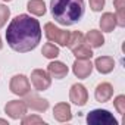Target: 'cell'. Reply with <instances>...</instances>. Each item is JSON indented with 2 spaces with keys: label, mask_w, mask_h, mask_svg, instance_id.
Instances as JSON below:
<instances>
[{
  "label": "cell",
  "mask_w": 125,
  "mask_h": 125,
  "mask_svg": "<svg viewBox=\"0 0 125 125\" xmlns=\"http://www.w3.org/2000/svg\"><path fill=\"white\" fill-rule=\"evenodd\" d=\"M6 41L10 49L18 53H27L34 50L41 41L40 22L25 13L15 16L8 25Z\"/></svg>",
  "instance_id": "6da1fadb"
},
{
  "label": "cell",
  "mask_w": 125,
  "mask_h": 125,
  "mask_svg": "<svg viewBox=\"0 0 125 125\" xmlns=\"http://www.w3.org/2000/svg\"><path fill=\"white\" fill-rule=\"evenodd\" d=\"M50 10L57 24L71 27L81 21L85 12V5L84 0H50Z\"/></svg>",
  "instance_id": "7a4b0ae2"
},
{
  "label": "cell",
  "mask_w": 125,
  "mask_h": 125,
  "mask_svg": "<svg viewBox=\"0 0 125 125\" xmlns=\"http://www.w3.org/2000/svg\"><path fill=\"white\" fill-rule=\"evenodd\" d=\"M88 125H118L116 118L106 109H94L87 115Z\"/></svg>",
  "instance_id": "3957f363"
},
{
  "label": "cell",
  "mask_w": 125,
  "mask_h": 125,
  "mask_svg": "<svg viewBox=\"0 0 125 125\" xmlns=\"http://www.w3.org/2000/svg\"><path fill=\"white\" fill-rule=\"evenodd\" d=\"M44 34H46L47 40L52 41V43H56L59 46H66L68 44L69 31H65V30H62V28H57L52 22H47L44 25Z\"/></svg>",
  "instance_id": "277c9868"
},
{
  "label": "cell",
  "mask_w": 125,
  "mask_h": 125,
  "mask_svg": "<svg viewBox=\"0 0 125 125\" xmlns=\"http://www.w3.org/2000/svg\"><path fill=\"white\" fill-rule=\"evenodd\" d=\"M9 88L16 96H27L31 91V84H30V81H28V78L25 75L19 74V75H13L12 77Z\"/></svg>",
  "instance_id": "5b68a950"
},
{
  "label": "cell",
  "mask_w": 125,
  "mask_h": 125,
  "mask_svg": "<svg viewBox=\"0 0 125 125\" xmlns=\"http://www.w3.org/2000/svg\"><path fill=\"white\" fill-rule=\"evenodd\" d=\"M31 83L34 85V88L37 91H44L50 87L52 84V78L50 75L47 74V71H43V69H34L31 72Z\"/></svg>",
  "instance_id": "8992f818"
},
{
  "label": "cell",
  "mask_w": 125,
  "mask_h": 125,
  "mask_svg": "<svg viewBox=\"0 0 125 125\" xmlns=\"http://www.w3.org/2000/svg\"><path fill=\"white\" fill-rule=\"evenodd\" d=\"M27 104L24 100H10L5 106V112L9 118L12 119H21L27 113Z\"/></svg>",
  "instance_id": "52a82bcc"
},
{
  "label": "cell",
  "mask_w": 125,
  "mask_h": 125,
  "mask_svg": "<svg viewBox=\"0 0 125 125\" xmlns=\"http://www.w3.org/2000/svg\"><path fill=\"white\" fill-rule=\"evenodd\" d=\"M93 68H94V65L91 63L90 59H77L74 62V65H72V72H74V75L77 78L84 80V78L91 75Z\"/></svg>",
  "instance_id": "ba28073f"
},
{
  "label": "cell",
  "mask_w": 125,
  "mask_h": 125,
  "mask_svg": "<svg viewBox=\"0 0 125 125\" xmlns=\"http://www.w3.org/2000/svg\"><path fill=\"white\" fill-rule=\"evenodd\" d=\"M69 100L77 106H84L88 102V91L83 84H74L69 90Z\"/></svg>",
  "instance_id": "9c48e42d"
},
{
  "label": "cell",
  "mask_w": 125,
  "mask_h": 125,
  "mask_svg": "<svg viewBox=\"0 0 125 125\" xmlns=\"http://www.w3.org/2000/svg\"><path fill=\"white\" fill-rule=\"evenodd\" d=\"M25 104L28 109L31 110H35V112H46L49 109V102L46 99H41L40 96L37 94H27L25 96Z\"/></svg>",
  "instance_id": "30bf717a"
},
{
  "label": "cell",
  "mask_w": 125,
  "mask_h": 125,
  "mask_svg": "<svg viewBox=\"0 0 125 125\" xmlns=\"http://www.w3.org/2000/svg\"><path fill=\"white\" fill-rule=\"evenodd\" d=\"M69 69L68 66L63 63V62H59V60H54V62H50L47 65V74L50 75V78H54V80H62L68 75Z\"/></svg>",
  "instance_id": "8fae6325"
},
{
  "label": "cell",
  "mask_w": 125,
  "mask_h": 125,
  "mask_svg": "<svg viewBox=\"0 0 125 125\" xmlns=\"http://www.w3.org/2000/svg\"><path fill=\"white\" fill-rule=\"evenodd\" d=\"M53 116L59 122H69L72 119V112L71 106L68 103H57L53 107Z\"/></svg>",
  "instance_id": "7c38bea8"
},
{
  "label": "cell",
  "mask_w": 125,
  "mask_h": 125,
  "mask_svg": "<svg viewBox=\"0 0 125 125\" xmlns=\"http://www.w3.org/2000/svg\"><path fill=\"white\" fill-rule=\"evenodd\" d=\"M112 96H113V87H112V84H109V83H102V84H99V85L96 87L94 97H96L97 102L106 103V102H109V100L112 99Z\"/></svg>",
  "instance_id": "4fadbf2b"
},
{
  "label": "cell",
  "mask_w": 125,
  "mask_h": 125,
  "mask_svg": "<svg viewBox=\"0 0 125 125\" xmlns=\"http://www.w3.org/2000/svg\"><path fill=\"white\" fill-rule=\"evenodd\" d=\"M94 68L100 74H110L115 68V60L110 56H99L94 60Z\"/></svg>",
  "instance_id": "5bb4252c"
},
{
  "label": "cell",
  "mask_w": 125,
  "mask_h": 125,
  "mask_svg": "<svg viewBox=\"0 0 125 125\" xmlns=\"http://www.w3.org/2000/svg\"><path fill=\"white\" fill-rule=\"evenodd\" d=\"M84 38H85V43H87L90 47H93V49L102 47V46L104 44V37H103V34H102L100 31H97V30H90V31L84 35Z\"/></svg>",
  "instance_id": "9a60e30c"
},
{
  "label": "cell",
  "mask_w": 125,
  "mask_h": 125,
  "mask_svg": "<svg viewBox=\"0 0 125 125\" xmlns=\"http://www.w3.org/2000/svg\"><path fill=\"white\" fill-rule=\"evenodd\" d=\"M99 24H100L102 31H104V32H112V31L115 30V27H116V16H115L113 13H110V12H106V13L102 15Z\"/></svg>",
  "instance_id": "2e32d148"
},
{
  "label": "cell",
  "mask_w": 125,
  "mask_h": 125,
  "mask_svg": "<svg viewBox=\"0 0 125 125\" xmlns=\"http://www.w3.org/2000/svg\"><path fill=\"white\" fill-rule=\"evenodd\" d=\"M27 9L30 10V13L35 15V16H43L46 13V3L43 0H30Z\"/></svg>",
  "instance_id": "e0dca14e"
},
{
  "label": "cell",
  "mask_w": 125,
  "mask_h": 125,
  "mask_svg": "<svg viewBox=\"0 0 125 125\" xmlns=\"http://www.w3.org/2000/svg\"><path fill=\"white\" fill-rule=\"evenodd\" d=\"M113 6L116 9V25L125 27V0H113Z\"/></svg>",
  "instance_id": "ac0fdd59"
},
{
  "label": "cell",
  "mask_w": 125,
  "mask_h": 125,
  "mask_svg": "<svg viewBox=\"0 0 125 125\" xmlns=\"http://www.w3.org/2000/svg\"><path fill=\"white\" fill-rule=\"evenodd\" d=\"M72 53H74V56L77 59H91L93 57V50L87 43H83L78 47H75L72 50Z\"/></svg>",
  "instance_id": "d6986e66"
},
{
  "label": "cell",
  "mask_w": 125,
  "mask_h": 125,
  "mask_svg": "<svg viewBox=\"0 0 125 125\" xmlns=\"http://www.w3.org/2000/svg\"><path fill=\"white\" fill-rule=\"evenodd\" d=\"M85 43V38H84V34L80 32V31H74V32H69V38H68V47L71 50H74L75 47H78L80 44Z\"/></svg>",
  "instance_id": "ffe728a7"
},
{
  "label": "cell",
  "mask_w": 125,
  "mask_h": 125,
  "mask_svg": "<svg viewBox=\"0 0 125 125\" xmlns=\"http://www.w3.org/2000/svg\"><path fill=\"white\" fill-rule=\"evenodd\" d=\"M41 53H43V56L47 57V59H56V57L59 56V47L50 41V43H46V44L43 46Z\"/></svg>",
  "instance_id": "44dd1931"
},
{
  "label": "cell",
  "mask_w": 125,
  "mask_h": 125,
  "mask_svg": "<svg viewBox=\"0 0 125 125\" xmlns=\"http://www.w3.org/2000/svg\"><path fill=\"white\" fill-rule=\"evenodd\" d=\"M21 122L22 125H34V124H38V125H44L46 122L43 121V118H40L38 115H28V116H22L21 118Z\"/></svg>",
  "instance_id": "7402d4cb"
},
{
  "label": "cell",
  "mask_w": 125,
  "mask_h": 125,
  "mask_svg": "<svg viewBox=\"0 0 125 125\" xmlns=\"http://www.w3.org/2000/svg\"><path fill=\"white\" fill-rule=\"evenodd\" d=\"M113 106H115V109L118 110V113L124 115V113H125V96H124V94H119V96L113 100Z\"/></svg>",
  "instance_id": "603a6c76"
},
{
  "label": "cell",
  "mask_w": 125,
  "mask_h": 125,
  "mask_svg": "<svg viewBox=\"0 0 125 125\" xmlns=\"http://www.w3.org/2000/svg\"><path fill=\"white\" fill-rule=\"evenodd\" d=\"M9 16H10V10H9V8H6L5 5H0V28H2V27L8 22Z\"/></svg>",
  "instance_id": "cb8c5ba5"
},
{
  "label": "cell",
  "mask_w": 125,
  "mask_h": 125,
  "mask_svg": "<svg viewBox=\"0 0 125 125\" xmlns=\"http://www.w3.org/2000/svg\"><path fill=\"white\" fill-rule=\"evenodd\" d=\"M106 0H90V8L93 12H100L104 8Z\"/></svg>",
  "instance_id": "d4e9b609"
},
{
  "label": "cell",
  "mask_w": 125,
  "mask_h": 125,
  "mask_svg": "<svg viewBox=\"0 0 125 125\" xmlns=\"http://www.w3.org/2000/svg\"><path fill=\"white\" fill-rule=\"evenodd\" d=\"M0 124H3V125H8V121H6V119H0Z\"/></svg>",
  "instance_id": "484cf974"
},
{
  "label": "cell",
  "mask_w": 125,
  "mask_h": 125,
  "mask_svg": "<svg viewBox=\"0 0 125 125\" xmlns=\"http://www.w3.org/2000/svg\"><path fill=\"white\" fill-rule=\"evenodd\" d=\"M2 47H3V43H2V37H0V50H2Z\"/></svg>",
  "instance_id": "4316f807"
},
{
  "label": "cell",
  "mask_w": 125,
  "mask_h": 125,
  "mask_svg": "<svg viewBox=\"0 0 125 125\" xmlns=\"http://www.w3.org/2000/svg\"><path fill=\"white\" fill-rule=\"evenodd\" d=\"M3 2H12V0H3Z\"/></svg>",
  "instance_id": "83f0119b"
}]
</instances>
